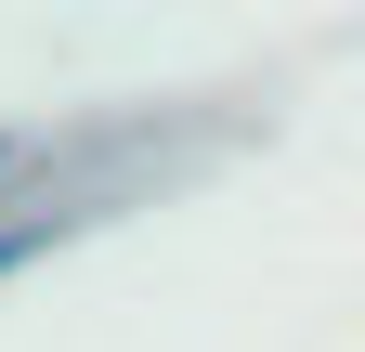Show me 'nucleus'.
I'll return each instance as SVG.
<instances>
[{
  "label": "nucleus",
  "instance_id": "nucleus-1",
  "mask_svg": "<svg viewBox=\"0 0 365 352\" xmlns=\"http://www.w3.org/2000/svg\"><path fill=\"white\" fill-rule=\"evenodd\" d=\"M53 235H66V222H39V209H26V222H0V274H26V261L53 248Z\"/></svg>",
  "mask_w": 365,
  "mask_h": 352
},
{
  "label": "nucleus",
  "instance_id": "nucleus-2",
  "mask_svg": "<svg viewBox=\"0 0 365 352\" xmlns=\"http://www.w3.org/2000/svg\"><path fill=\"white\" fill-rule=\"evenodd\" d=\"M14 170H26V144H14V130H0V183H14Z\"/></svg>",
  "mask_w": 365,
  "mask_h": 352
}]
</instances>
